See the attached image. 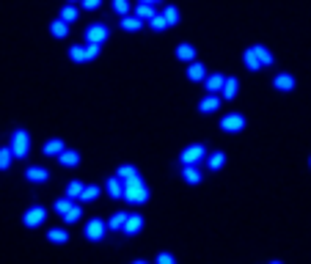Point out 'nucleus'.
Listing matches in <instances>:
<instances>
[{"label":"nucleus","instance_id":"f257e3e1","mask_svg":"<svg viewBox=\"0 0 311 264\" xmlns=\"http://www.w3.org/2000/svg\"><path fill=\"white\" fill-rule=\"evenodd\" d=\"M124 201H130V204H146L149 201V187H146V182L141 179H132V182H124V195H121Z\"/></svg>","mask_w":311,"mask_h":264},{"label":"nucleus","instance_id":"f03ea898","mask_svg":"<svg viewBox=\"0 0 311 264\" xmlns=\"http://www.w3.org/2000/svg\"><path fill=\"white\" fill-rule=\"evenodd\" d=\"M11 154H14L17 160H25L28 157V152H30V135L25 130H17L14 135H11Z\"/></svg>","mask_w":311,"mask_h":264},{"label":"nucleus","instance_id":"7ed1b4c3","mask_svg":"<svg viewBox=\"0 0 311 264\" xmlns=\"http://www.w3.org/2000/svg\"><path fill=\"white\" fill-rule=\"evenodd\" d=\"M204 157H207V146H204V143H190V146L179 154L182 165H198Z\"/></svg>","mask_w":311,"mask_h":264},{"label":"nucleus","instance_id":"20e7f679","mask_svg":"<svg viewBox=\"0 0 311 264\" xmlns=\"http://www.w3.org/2000/svg\"><path fill=\"white\" fill-rule=\"evenodd\" d=\"M108 25H102V22H91L88 28H85V44H99L102 47L105 39H108Z\"/></svg>","mask_w":311,"mask_h":264},{"label":"nucleus","instance_id":"39448f33","mask_svg":"<svg viewBox=\"0 0 311 264\" xmlns=\"http://www.w3.org/2000/svg\"><path fill=\"white\" fill-rule=\"evenodd\" d=\"M44 220H47V209L44 207H30L28 212L22 215V226H25V229H39Z\"/></svg>","mask_w":311,"mask_h":264},{"label":"nucleus","instance_id":"423d86ee","mask_svg":"<svg viewBox=\"0 0 311 264\" xmlns=\"http://www.w3.org/2000/svg\"><path fill=\"white\" fill-rule=\"evenodd\" d=\"M105 231H108V226H105V220H99V217H94V220H88V223H85L83 234H85V239H88V242H102Z\"/></svg>","mask_w":311,"mask_h":264},{"label":"nucleus","instance_id":"0eeeda50","mask_svg":"<svg viewBox=\"0 0 311 264\" xmlns=\"http://www.w3.org/2000/svg\"><path fill=\"white\" fill-rule=\"evenodd\" d=\"M221 130L223 132H242L245 130V116H242V113H228V116H223Z\"/></svg>","mask_w":311,"mask_h":264},{"label":"nucleus","instance_id":"6e6552de","mask_svg":"<svg viewBox=\"0 0 311 264\" xmlns=\"http://www.w3.org/2000/svg\"><path fill=\"white\" fill-rule=\"evenodd\" d=\"M25 179L33 182V185H44V182L50 179V171H47V168H42V165H30L28 171H25Z\"/></svg>","mask_w":311,"mask_h":264},{"label":"nucleus","instance_id":"1a4fd4ad","mask_svg":"<svg viewBox=\"0 0 311 264\" xmlns=\"http://www.w3.org/2000/svg\"><path fill=\"white\" fill-rule=\"evenodd\" d=\"M251 50H254V55H256V61H259V66H262V69H264V66H273V61H276V58H273V53H270L264 44H254Z\"/></svg>","mask_w":311,"mask_h":264},{"label":"nucleus","instance_id":"9d476101","mask_svg":"<svg viewBox=\"0 0 311 264\" xmlns=\"http://www.w3.org/2000/svg\"><path fill=\"white\" fill-rule=\"evenodd\" d=\"M273 88H276V91H283V94H286V91L295 88V77H292L289 72H283V75H276V77H273Z\"/></svg>","mask_w":311,"mask_h":264},{"label":"nucleus","instance_id":"9b49d317","mask_svg":"<svg viewBox=\"0 0 311 264\" xmlns=\"http://www.w3.org/2000/svg\"><path fill=\"white\" fill-rule=\"evenodd\" d=\"M223 80H226V75H221V72H215V75H207V77H204V85H207V94H221V88H223Z\"/></svg>","mask_w":311,"mask_h":264},{"label":"nucleus","instance_id":"f8f14e48","mask_svg":"<svg viewBox=\"0 0 311 264\" xmlns=\"http://www.w3.org/2000/svg\"><path fill=\"white\" fill-rule=\"evenodd\" d=\"M204 77H207V66H204V63H198V61H190V63H187V80L201 83Z\"/></svg>","mask_w":311,"mask_h":264},{"label":"nucleus","instance_id":"ddd939ff","mask_svg":"<svg viewBox=\"0 0 311 264\" xmlns=\"http://www.w3.org/2000/svg\"><path fill=\"white\" fill-rule=\"evenodd\" d=\"M143 229V217L141 215H127V220H124V226H121V231H124V234H138V231Z\"/></svg>","mask_w":311,"mask_h":264},{"label":"nucleus","instance_id":"4468645a","mask_svg":"<svg viewBox=\"0 0 311 264\" xmlns=\"http://www.w3.org/2000/svg\"><path fill=\"white\" fill-rule=\"evenodd\" d=\"M63 149H66V146H63V140H61V138H50L47 143L42 146V154H44V157H58V154H61Z\"/></svg>","mask_w":311,"mask_h":264},{"label":"nucleus","instance_id":"2eb2a0df","mask_svg":"<svg viewBox=\"0 0 311 264\" xmlns=\"http://www.w3.org/2000/svg\"><path fill=\"white\" fill-rule=\"evenodd\" d=\"M58 162H61L63 168H75V165H80V154H77L75 149H63V152L58 154Z\"/></svg>","mask_w":311,"mask_h":264},{"label":"nucleus","instance_id":"dca6fc26","mask_svg":"<svg viewBox=\"0 0 311 264\" xmlns=\"http://www.w3.org/2000/svg\"><path fill=\"white\" fill-rule=\"evenodd\" d=\"M218 107H221V97H218V94H207V97L198 102V110L201 113H215Z\"/></svg>","mask_w":311,"mask_h":264},{"label":"nucleus","instance_id":"f3484780","mask_svg":"<svg viewBox=\"0 0 311 264\" xmlns=\"http://www.w3.org/2000/svg\"><path fill=\"white\" fill-rule=\"evenodd\" d=\"M237 91H240V80H237V77H226V80H223V88H221L223 99H234Z\"/></svg>","mask_w":311,"mask_h":264},{"label":"nucleus","instance_id":"a211bd4d","mask_svg":"<svg viewBox=\"0 0 311 264\" xmlns=\"http://www.w3.org/2000/svg\"><path fill=\"white\" fill-rule=\"evenodd\" d=\"M138 168L135 165H118V171H116V179L124 185V182H132V179H138Z\"/></svg>","mask_w":311,"mask_h":264},{"label":"nucleus","instance_id":"6ab92c4d","mask_svg":"<svg viewBox=\"0 0 311 264\" xmlns=\"http://www.w3.org/2000/svg\"><path fill=\"white\" fill-rule=\"evenodd\" d=\"M105 193L111 195V198H121V195H124V185H121L116 176H111V179L105 182Z\"/></svg>","mask_w":311,"mask_h":264},{"label":"nucleus","instance_id":"aec40b11","mask_svg":"<svg viewBox=\"0 0 311 264\" xmlns=\"http://www.w3.org/2000/svg\"><path fill=\"white\" fill-rule=\"evenodd\" d=\"M176 58H179V61H185V63L196 61V47H193V44H187V42H182L179 47H176Z\"/></svg>","mask_w":311,"mask_h":264},{"label":"nucleus","instance_id":"412c9836","mask_svg":"<svg viewBox=\"0 0 311 264\" xmlns=\"http://www.w3.org/2000/svg\"><path fill=\"white\" fill-rule=\"evenodd\" d=\"M204 160H207L209 171H221V168L226 165V154H223V152H212V154H207Z\"/></svg>","mask_w":311,"mask_h":264},{"label":"nucleus","instance_id":"4be33fe9","mask_svg":"<svg viewBox=\"0 0 311 264\" xmlns=\"http://www.w3.org/2000/svg\"><path fill=\"white\" fill-rule=\"evenodd\" d=\"M121 28H124L127 33H135V30L143 28V22H141L135 14H124V17H121Z\"/></svg>","mask_w":311,"mask_h":264},{"label":"nucleus","instance_id":"5701e85b","mask_svg":"<svg viewBox=\"0 0 311 264\" xmlns=\"http://www.w3.org/2000/svg\"><path fill=\"white\" fill-rule=\"evenodd\" d=\"M50 33L56 36V39H66V36H69V25L63 20H53L50 22Z\"/></svg>","mask_w":311,"mask_h":264},{"label":"nucleus","instance_id":"b1692460","mask_svg":"<svg viewBox=\"0 0 311 264\" xmlns=\"http://www.w3.org/2000/svg\"><path fill=\"white\" fill-rule=\"evenodd\" d=\"M154 14H157V8H154V6H149V3H138V6H135V17H138L141 22H143V20L149 22Z\"/></svg>","mask_w":311,"mask_h":264},{"label":"nucleus","instance_id":"393cba45","mask_svg":"<svg viewBox=\"0 0 311 264\" xmlns=\"http://www.w3.org/2000/svg\"><path fill=\"white\" fill-rule=\"evenodd\" d=\"M182 179H185L187 185H198L204 176H201V171L196 165H185V171H182Z\"/></svg>","mask_w":311,"mask_h":264},{"label":"nucleus","instance_id":"a878e982","mask_svg":"<svg viewBox=\"0 0 311 264\" xmlns=\"http://www.w3.org/2000/svg\"><path fill=\"white\" fill-rule=\"evenodd\" d=\"M77 14H80V11H77L75 3H66V6L61 8V17H58V20H63L66 25H72V22H77Z\"/></svg>","mask_w":311,"mask_h":264},{"label":"nucleus","instance_id":"bb28decb","mask_svg":"<svg viewBox=\"0 0 311 264\" xmlns=\"http://www.w3.org/2000/svg\"><path fill=\"white\" fill-rule=\"evenodd\" d=\"M160 14H163L168 28H171V25H179V8L176 6H166V11H160Z\"/></svg>","mask_w":311,"mask_h":264},{"label":"nucleus","instance_id":"cd10ccee","mask_svg":"<svg viewBox=\"0 0 311 264\" xmlns=\"http://www.w3.org/2000/svg\"><path fill=\"white\" fill-rule=\"evenodd\" d=\"M124 220H127V212H113V215H111V220L105 223V226H108L111 231H121Z\"/></svg>","mask_w":311,"mask_h":264},{"label":"nucleus","instance_id":"c85d7f7f","mask_svg":"<svg viewBox=\"0 0 311 264\" xmlns=\"http://www.w3.org/2000/svg\"><path fill=\"white\" fill-rule=\"evenodd\" d=\"M47 239L50 242H56V245H63V242H69V234H66V229H50Z\"/></svg>","mask_w":311,"mask_h":264},{"label":"nucleus","instance_id":"c756f323","mask_svg":"<svg viewBox=\"0 0 311 264\" xmlns=\"http://www.w3.org/2000/svg\"><path fill=\"white\" fill-rule=\"evenodd\" d=\"M83 182H77V179H72L69 185H66V198H72V201H77L80 198V193H83Z\"/></svg>","mask_w":311,"mask_h":264},{"label":"nucleus","instance_id":"7c9ffc66","mask_svg":"<svg viewBox=\"0 0 311 264\" xmlns=\"http://www.w3.org/2000/svg\"><path fill=\"white\" fill-rule=\"evenodd\" d=\"M242 63H245V69H251V72H259L262 66H259V61H256V55H254V50H245L242 53Z\"/></svg>","mask_w":311,"mask_h":264},{"label":"nucleus","instance_id":"2f4dec72","mask_svg":"<svg viewBox=\"0 0 311 264\" xmlns=\"http://www.w3.org/2000/svg\"><path fill=\"white\" fill-rule=\"evenodd\" d=\"M61 217H63V223H77L80 217H83V209L77 207V204H72V207H69V212H63Z\"/></svg>","mask_w":311,"mask_h":264},{"label":"nucleus","instance_id":"473e14b6","mask_svg":"<svg viewBox=\"0 0 311 264\" xmlns=\"http://www.w3.org/2000/svg\"><path fill=\"white\" fill-rule=\"evenodd\" d=\"M97 198H99V185H88L80 193V201H97Z\"/></svg>","mask_w":311,"mask_h":264},{"label":"nucleus","instance_id":"72a5a7b5","mask_svg":"<svg viewBox=\"0 0 311 264\" xmlns=\"http://www.w3.org/2000/svg\"><path fill=\"white\" fill-rule=\"evenodd\" d=\"M11 160H14L11 149L3 146V149H0V171H8V168H11Z\"/></svg>","mask_w":311,"mask_h":264},{"label":"nucleus","instance_id":"f704fd0d","mask_svg":"<svg viewBox=\"0 0 311 264\" xmlns=\"http://www.w3.org/2000/svg\"><path fill=\"white\" fill-rule=\"evenodd\" d=\"M69 58L75 63H85V50H83V44H72V47H69Z\"/></svg>","mask_w":311,"mask_h":264},{"label":"nucleus","instance_id":"c9c22d12","mask_svg":"<svg viewBox=\"0 0 311 264\" xmlns=\"http://www.w3.org/2000/svg\"><path fill=\"white\" fill-rule=\"evenodd\" d=\"M149 28H152V30H166V28H168V25H166V20H163V14H160V11L152 17V20H149Z\"/></svg>","mask_w":311,"mask_h":264},{"label":"nucleus","instance_id":"e433bc0d","mask_svg":"<svg viewBox=\"0 0 311 264\" xmlns=\"http://www.w3.org/2000/svg\"><path fill=\"white\" fill-rule=\"evenodd\" d=\"M113 11H116V14H130V0H113Z\"/></svg>","mask_w":311,"mask_h":264},{"label":"nucleus","instance_id":"4c0bfd02","mask_svg":"<svg viewBox=\"0 0 311 264\" xmlns=\"http://www.w3.org/2000/svg\"><path fill=\"white\" fill-rule=\"evenodd\" d=\"M72 204H75V201L63 195V198H58V201H56V212H58V215H63V212H69V207H72Z\"/></svg>","mask_w":311,"mask_h":264},{"label":"nucleus","instance_id":"58836bf2","mask_svg":"<svg viewBox=\"0 0 311 264\" xmlns=\"http://www.w3.org/2000/svg\"><path fill=\"white\" fill-rule=\"evenodd\" d=\"M83 50H85V61H94L102 47H99V44H83Z\"/></svg>","mask_w":311,"mask_h":264},{"label":"nucleus","instance_id":"ea45409f","mask_svg":"<svg viewBox=\"0 0 311 264\" xmlns=\"http://www.w3.org/2000/svg\"><path fill=\"white\" fill-rule=\"evenodd\" d=\"M157 264H176V259H173L171 253H166V250H163V253H157Z\"/></svg>","mask_w":311,"mask_h":264},{"label":"nucleus","instance_id":"a19ab883","mask_svg":"<svg viewBox=\"0 0 311 264\" xmlns=\"http://www.w3.org/2000/svg\"><path fill=\"white\" fill-rule=\"evenodd\" d=\"M80 3H83V8H85V11H94V8H99V6H102V0H80Z\"/></svg>","mask_w":311,"mask_h":264},{"label":"nucleus","instance_id":"79ce46f5","mask_svg":"<svg viewBox=\"0 0 311 264\" xmlns=\"http://www.w3.org/2000/svg\"><path fill=\"white\" fill-rule=\"evenodd\" d=\"M138 3H149V6H157L160 0H138Z\"/></svg>","mask_w":311,"mask_h":264},{"label":"nucleus","instance_id":"37998d69","mask_svg":"<svg viewBox=\"0 0 311 264\" xmlns=\"http://www.w3.org/2000/svg\"><path fill=\"white\" fill-rule=\"evenodd\" d=\"M132 264H149V262H143V259H138V262H132Z\"/></svg>","mask_w":311,"mask_h":264},{"label":"nucleus","instance_id":"c03bdc74","mask_svg":"<svg viewBox=\"0 0 311 264\" xmlns=\"http://www.w3.org/2000/svg\"><path fill=\"white\" fill-rule=\"evenodd\" d=\"M66 3H77V0H66Z\"/></svg>","mask_w":311,"mask_h":264},{"label":"nucleus","instance_id":"a18cd8bd","mask_svg":"<svg viewBox=\"0 0 311 264\" xmlns=\"http://www.w3.org/2000/svg\"><path fill=\"white\" fill-rule=\"evenodd\" d=\"M273 264H281V262H273Z\"/></svg>","mask_w":311,"mask_h":264},{"label":"nucleus","instance_id":"49530a36","mask_svg":"<svg viewBox=\"0 0 311 264\" xmlns=\"http://www.w3.org/2000/svg\"><path fill=\"white\" fill-rule=\"evenodd\" d=\"M309 165H311V160H309Z\"/></svg>","mask_w":311,"mask_h":264}]
</instances>
